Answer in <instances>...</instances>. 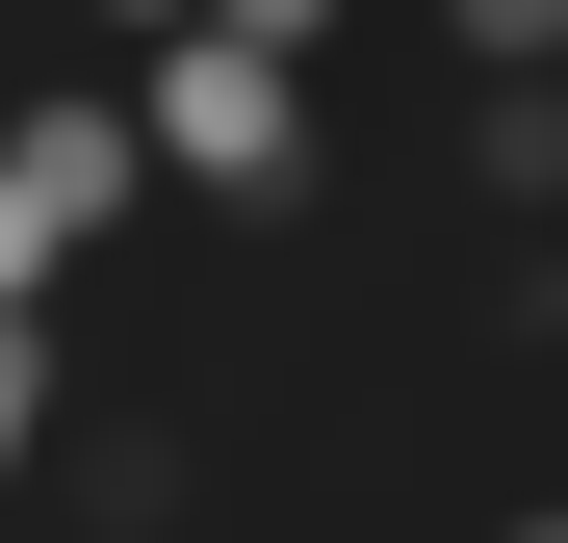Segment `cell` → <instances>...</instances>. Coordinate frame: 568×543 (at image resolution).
<instances>
[{"label": "cell", "mask_w": 568, "mask_h": 543, "mask_svg": "<svg viewBox=\"0 0 568 543\" xmlns=\"http://www.w3.org/2000/svg\"><path fill=\"white\" fill-rule=\"evenodd\" d=\"M104 27H207V0H104Z\"/></svg>", "instance_id": "7"}, {"label": "cell", "mask_w": 568, "mask_h": 543, "mask_svg": "<svg viewBox=\"0 0 568 543\" xmlns=\"http://www.w3.org/2000/svg\"><path fill=\"white\" fill-rule=\"evenodd\" d=\"M0 155H27V208H78V233H130V208H155L130 78H27V104H0Z\"/></svg>", "instance_id": "2"}, {"label": "cell", "mask_w": 568, "mask_h": 543, "mask_svg": "<svg viewBox=\"0 0 568 543\" xmlns=\"http://www.w3.org/2000/svg\"><path fill=\"white\" fill-rule=\"evenodd\" d=\"M465 208H568V52L465 78Z\"/></svg>", "instance_id": "3"}, {"label": "cell", "mask_w": 568, "mask_h": 543, "mask_svg": "<svg viewBox=\"0 0 568 543\" xmlns=\"http://www.w3.org/2000/svg\"><path fill=\"white\" fill-rule=\"evenodd\" d=\"M130 155L181 181V208L284 233L336 181V104H311V52H258V27H130Z\"/></svg>", "instance_id": "1"}, {"label": "cell", "mask_w": 568, "mask_h": 543, "mask_svg": "<svg viewBox=\"0 0 568 543\" xmlns=\"http://www.w3.org/2000/svg\"><path fill=\"white\" fill-rule=\"evenodd\" d=\"M465 27V78H517V52H568V0H439Z\"/></svg>", "instance_id": "6"}, {"label": "cell", "mask_w": 568, "mask_h": 543, "mask_svg": "<svg viewBox=\"0 0 568 543\" xmlns=\"http://www.w3.org/2000/svg\"><path fill=\"white\" fill-rule=\"evenodd\" d=\"M78 259H104V233H78V208H27V155H0V311H78Z\"/></svg>", "instance_id": "5"}, {"label": "cell", "mask_w": 568, "mask_h": 543, "mask_svg": "<svg viewBox=\"0 0 568 543\" xmlns=\"http://www.w3.org/2000/svg\"><path fill=\"white\" fill-rule=\"evenodd\" d=\"M491 543H568V492H542V517H491Z\"/></svg>", "instance_id": "8"}, {"label": "cell", "mask_w": 568, "mask_h": 543, "mask_svg": "<svg viewBox=\"0 0 568 543\" xmlns=\"http://www.w3.org/2000/svg\"><path fill=\"white\" fill-rule=\"evenodd\" d=\"M52 414H78V336H52V311H0V492L52 466Z\"/></svg>", "instance_id": "4"}]
</instances>
